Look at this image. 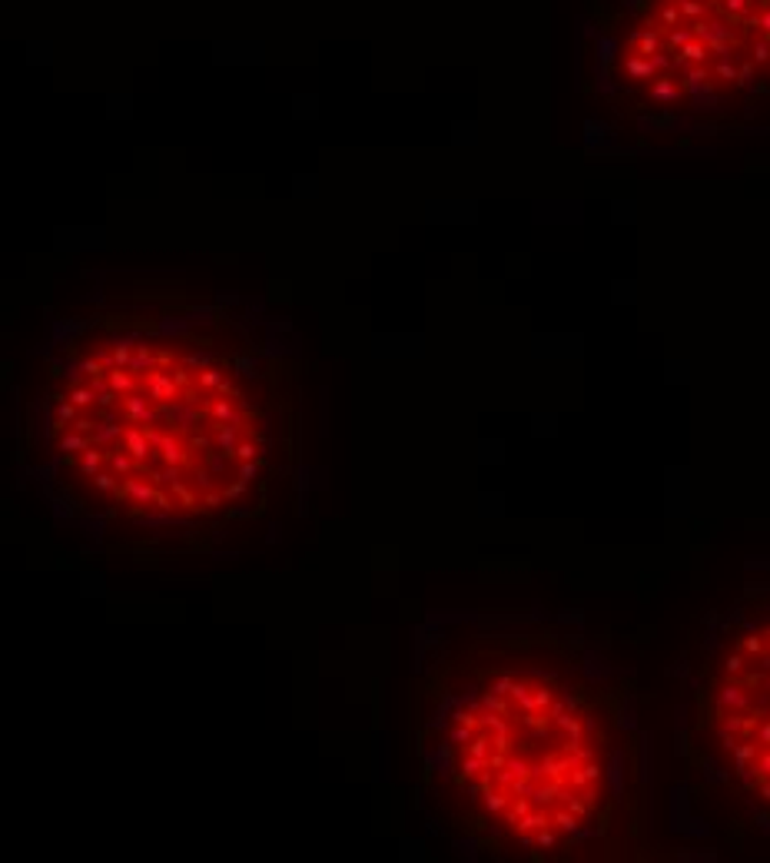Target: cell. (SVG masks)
I'll use <instances>...</instances> for the list:
<instances>
[{
	"label": "cell",
	"mask_w": 770,
	"mask_h": 863,
	"mask_svg": "<svg viewBox=\"0 0 770 863\" xmlns=\"http://www.w3.org/2000/svg\"><path fill=\"white\" fill-rule=\"evenodd\" d=\"M302 451V372L206 292H123L63 322L24 455L70 521L123 555H192L270 515Z\"/></svg>",
	"instance_id": "6da1fadb"
},
{
	"label": "cell",
	"mask_w": 770,
	"mask_h": 863,
	"mask_svg": "<svg viewBox=\"0 0 770 863\" xmlns=\"http://www.w3.org/2000/svg\"><path fill=\"white\" fill-rule=\"evenodd\" d=\"M415 807L491 860L635 850L645 744L631 684L597 648L545 624H462L412 674Z\"/></svg>",
	"instance_id": "7a4b0ae2"
},
{
	"label": "cell",
	"mask_w": 770,
	"mask_h": 863,
	"mask_svg": "<svg viewBox=\"0 0 770 863\" xmlns=\"http://www.w3.org/2000/svg\"><path fill=\"white\" fill-rule=\"evenodd\" d=\"M615 83L651 113H711L770 93V0H641Z\"/></svg>",
	"instance_id": "3957f363"
},
{
	"label": "cell",
	"mask_w": 770,
	"mask_h": 863,
	"mask_svg": "<svg viewBox=\"0 0 770 863\" xmlns=\"http://www.w3.org/2000/svg\"><path fill=\"white\" fill-rule=\"evenodd\" d=\"M687 744L704 774L770 827V588L744 591L704 638Z\"/></svg>",
	"instance_id": "277c9868"
}]
</instances>
